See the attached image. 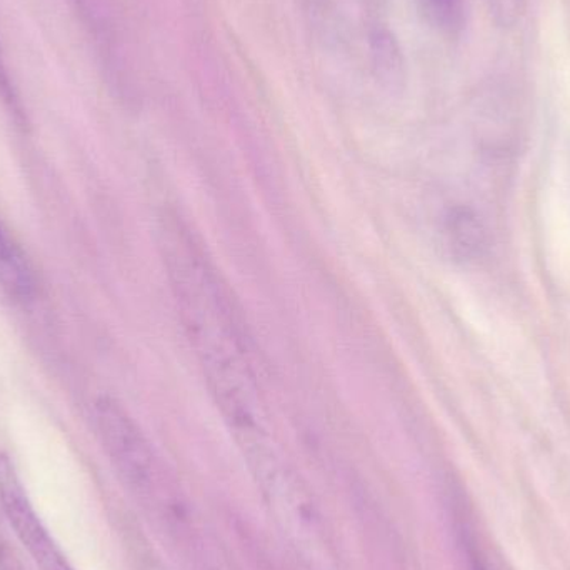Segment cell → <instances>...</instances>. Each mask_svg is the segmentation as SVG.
Listing matches in <instances>:
<instances>
[{"label":"cell","mask_w":570,"mask_h":570,"mask_svg":"<svg viewBox=\"0 0 570 570\" xmlns=\"http://www.w3.org/2000/svg\"><path fill=\"white\" fill-rule=\"evenodd\" d=\"M0 509L40 570H73L33 509L12 459L0 454Z\"/></svg>","instance_id":"1"},{"label":"cell","mask_w":570,"mask_h":570,"mask_svg":"<svg viewBox=\"0 0 570 570\" xmlns=\"http://www.w3.org/2000/svg\"><path fill=\"white\" fill-rule=\"evenodd\" d=\"M94 424L114 468L134 488L149 484L153 454L149 444L126 409L112 397H100L94 407Z\"/></svg>","instance_id":"2"},{"label":"cell","mask_w":570,"mask_h":570,"mask_svg":"<svg viewBox=\"0 0 570 570\" xmlns=\"http://www.w3.org/2000/svg\"><path fill=\"white\" fill-rule=\"evenodd\" d=\"M0 288L10 297L27 301L36 292V276L19 244L0 224Z\"/></svg>","instance_id":"3"},{"label":"cell","mask_w":570,"mask_h":570,"mask_svg":"<svg viewBox=\"0 0 570 570\" xmlns=\"http://www.w3.org/2000/svg\"><path fill=\"white\" fill-rule=\"evenodd\" d=\"M444 236L449 249L455 257L469 259L484 247V227L469 209H454L444 220Z\"/></svg>","instance_id":"4"},{"label":"cell","mask_w":570,"mask_h":570,"mask_svg":"<svg viewBox=\"0 0 570 570\" xmlns=\"http://www.w3.org/2000/svg\"><path fill=\"white\" fill-rule=\"evenodd\" d=\"M422 16L445 33H455L464 26V0H417Z\"/></svg>","instance_id":"5"},{"label":"cell","mask_w":570,"mask_h":570,"mask_svg":"<svg viewBox=\"0 0 570 570\" xmlns=\"http://www.w3.org/2000/svg\"><path fill=\"white\" fill-rule=\"evenodd\" d=\"M0 570H26L19 554L2 541H0Z\"/></svg>","instance_id":"6"}]
</instances>
